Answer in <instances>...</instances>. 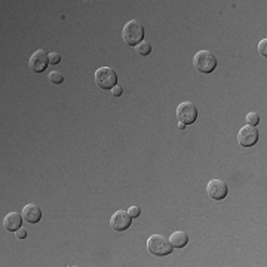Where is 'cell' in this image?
I'll list each match as a JSON object with an SVG mask.
<instances>
[{"mask_svg": "<svg viewBox=\"0 0 267 267\" xmlns=\"http://www.w3.org/2000/svg\"><path fill=\"white\" fill-rule=\"evenodd\" d=\"M144 34H146V30L143 24L137 19H131L129 22H126L122 30V37L125 43L129 46H137L138 43H141L144 40Z\"/></svg>", "mask_w": 267, "mask_h": 267, "instance_id": "obj_1", "label": "cell"}, {"mask_svg": "<svg viewBox=\"0 0 267 267\" xmlns=\"http://www.w3.org/2000/svg\"><path fill=\"white\" fill-rule=\"evenodd\" d=\"M193 65L198 71L210 74L217 68V58L210 51H199L193 56Z\"/></svg>", "mask_w": 267, "mask_h": 267, "instance_id": "obj_2", "label": "cell"}, {"mask_svg": "<svg viewBox=\"0 0 267 267\" xmlns=\"http://www.w3.org/2000/svg\"><path fill=\"white\" fill-rule=\"evenodd\" d=\"M147 250L156 257H165L172 253V245L168 238L162 235H153L147 241Z\"/></svg>", "mask_w": 267, "mask_h": 267, "instance_id": "obj_3", "label": "cell"}, {"mask_svg": "<svg viewBox=\"0 0 267 267\" xmlns=\"http://www.w3.org/2000/svg\"><path fill=\"white\" fill-rule=\"evenodd\" d=\"M95 82L101 89H113L117 85V74L110 67H100L95 71Z\"/></svg>", "mask_w": 267, "mask_h": 267, "instance_id": "obj_4", "label": "cell"}, {"mask_svg": "<svg viewBox=\"0 0 267 267\" xmlns=\"http://www.w3.org/2000/svg\"><path fill=\"white\" fill-rule=\"evenodd\" d=\"M177 119H178V122L184 123L186 126L196 122V119H198V107L190 101L181 103L177 107Z\"/></svg>", "mask_w": 267, "mask_h": 267, "instance_id": "obj_5", "label": "cell"}, {"mask_svg": "<svg viewBox=\"0 0 267 267\" xmlns=\"http://www.w3.org/2000/svg\"><path fill=\"white\" fill-rule=\"evenodd\" d=\"M238 141L242 147H253L257 144L259 141V131L256 126H244L241 128L239 134H238Z\"/></svg>", "mask_w": 267, "mask_h": 267, "instance_id": "obj_6", "label": "cell"}, {"mask_svg": "<svg viewBox=\"0 0 267 267\" xmlns=\"http://www.w3.org/2000/svg\"><path fill=\"white\" fill-rule=\"evenodd\" d=\"M207 192L211 199L214 201H223L229 195V187L224 181L221 180H211L207 184Z\"/></svg>", "mask_w": 267, "mask_h": 267, "instance_id": "obj_7", "label": "cell"}, {"mask_svg": "<svg viewBox=\"0 0 267 267\" xmlns=\"http://www.w3.org/2000/svg\"><path fill=\"white\" fill-rule=\"evenodd\" d=\"M132 223V217L128 214V211H116L113 214V217L110 218V226L111 229H114L116 232H123L126 229H129Z\"/></svg>", "mask_w": 267, "mask_h": 267, "instance_id": "obj_8", "label": "cell"}, {"mask_svg": "<svg viewBox=\"0 0 267 267\" xmlns=\"http://www.w3.org/2000/svg\"><path fill=\"white\" fill-rule=\"evenodd\" d=\"M48 65H49V55L43 49H39V51H36L31 55V58H30V68L34 73L45 71Z\"/></svg>", "mask_w": 267, "mask_h": 267, "instance_id": "obj_9", "label": "cell"}, {"mask_svg": "<svg viewBox=\"0 0 267 267\" xmlns=\"http://www.w3.org/2000/svg\"><path fill=\"white\" fill-rule=\"evenodd\" d=\"M22 218L27 221V223H30V224H36V223H39L40 220H42V211H40V208L37 207V205H34V204H28V205H25L24 208H22Z\"/></svg>", "mask_w": 267, "mask_h": 267, "instance_id": "obj_10", "label": "cell"}, {"mask_svg": "<svg viewBox=\"0 0 267 267\" xmlns=\"http://www.w3.org/2000/svg\"><path fill=\"white\" fill-rule=\"evenodd\" d=\"M22 224V214L18 213H9L4 218H3V227L7 232H16L18 229H21Z\"/></svg>", "mask_w": 267, "mask_h": 267, "instance_id": "obj_11", "label": "cell"}, {"mask_svg": "<svg viewBox=\"0 0 267 267\" xmlns=\"http://www.w3.org/2000/svg\"><path fill=\"white\" fill-rule=\"evenodd\" d=\"M172 248H184L189 244V236L186 232H174L169 238Z\"/></svg>", "mask_w": 267, "mask_h": 267, "instance_id": "obj_12", "label": "cell"}, {"mask_svg": "<svg viewBox=\"0 0 267 267\" xmlns=\"http://www.w3.org/2000/svg\"><path fill=\"white\" fill-rule=\"evenodd\" d=\"M137 52H138L140 55H143V56H147V55H150V52H152V45H150L149 42L143 40L141 43L137 45Z\"/></svg>", "mask_w": 267, "mask_h": 267, "instance_id": "obj_13", "label": "cell"}, {"mask_svg": "<svg viewBox=\"0 0 267 267\" xmlns=\"http://www.w3.org/2000/svg\"><path fill=\"white\" fill-rule=\"evenodd\" d=\"M49 82L53 83V85H61L64 82V76L59 73V71H51L49 76H48Z\"/></svg>", "mask_w": 267, "mask_h": 267, "instance_id": "obj_14", "label": "cell"}, {"mask_svg": "<svg viewBox=\"0 0 267 267\" xmlns=\"http://www.w3.org/2000/svg\"><path fill=\"white\" fill-rule=\"evenodd\" d=\"M247 123L250 126H257L260 123V116L257 113H248L247 114Z\"/></svg>", "mask_w": 267, "mask_h": 267, "instance_id": "obj_15", "label": "cell"}, {"mask_svg": "<svg viewBox=\"0 0 267 267\" xmlns=\"http://www.w3.org/2000/svg\"><path fill=\"white\" fill-rule=\"evenodd\" d=\"M59 62H61V55H59L58 52H51V53H49V64L56 65V64H59Z\"/></svg>", "mask_w": 267, "mask_h": 267, "instance_id": "obj_16", "label": "cell"}, {"mask_svg": "<svg viewBox=\"0 0 267 267\" xmlns=\"http://www.w3.org/2000/svg\"><path fill=\"white\" fill-rule=\"evenodd\" d=\"M259 52H260V55L262 56H267V39H263V40H260V43H259Z\"/></svg>", "mask_w": 267, "mask_h": 267, "instance_id": "obj_17", "label": "cell"}, {"mask_svg": "<svg viewBox=\"0 0 267 267\" xmlns=\"http://www.w3.org/2000/svg\"><path fill=\"white\" fill-rule=\"evenodd\" d=\"M128 214H129L132 218H137V217H140V215H141V210H140L138 207H135V205H134V207H131V208L128 210Z\"/></svg>", "mask_w": 267, "mask_h": 267, "instance_id": "obj_18", "label": "cell"}, {"mask_svg": "<svg viewBox=\"0 0 267 267\" xmlns=\"http://www.w3.org/2000/svg\"><path fill=\"white\" fill-rule=\"evenodd\" d=\"M111 94L114 95V97H120L122 94H123V89H122V86H114L113 89H111Z\"/></svg>", "mask_w": 267, "mask_h": 267, "instance_id": "obj_19", "label": "cell"}, {"mask_svg": "<svg viewBox=\"0 0 267 267\" xmlns=\"http://www.w3.org/2000/svg\"><path fill=\"white\" fill-rule=\"evenodd\" d=\"M16 238L18 239H25L27 238V230L25 229H18L16 230Z\"/></svg>", "mask_w": 267, "mask_h": 267, "instance_id": "obj_20", "label": "cell"}, {"mask_svg": "<svg viewBox=\"0 0 267 267\" xmlns=\"http://www.w3.org/2000/svg\"><path fill=\"white\" fill-rule=\"evenodd\" d=\"M178 128H180V129H184V128H186V125H184V123H181V122H178Z\"/></svg>", "mask_w": 267, "mask_h": 267, "instance_id": "obj_21", "label": "cell"}]
</instances>
